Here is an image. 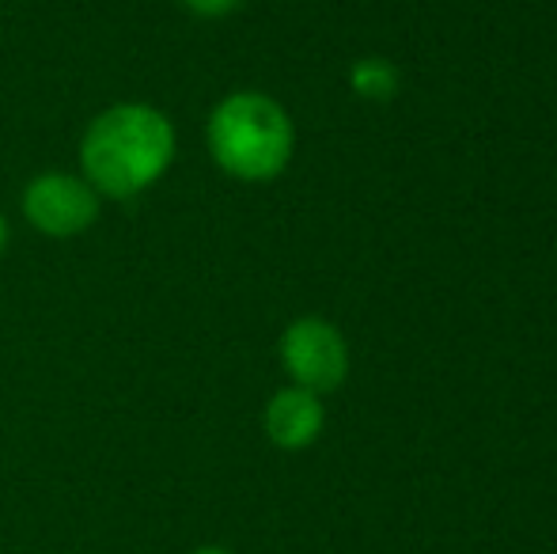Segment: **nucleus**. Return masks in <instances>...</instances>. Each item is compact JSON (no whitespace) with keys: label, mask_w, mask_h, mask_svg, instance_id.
<instances>
[{"label":"nucleus","mask_w":557,"mask_h":554,"mask_svg":"<svg viewBox=\"0 0 557 554\" xmlns=\"http://www.w3.org/2000/svg\"><path fill=\"white\" fill-rule=\"evenodd\" d=\"M178 4H183L186 12L201 15V20H221V15L235 12L243 0H178Z\"/></svg>","instance_id":"nucleus-7"},{"label":"nucleus","mask_w":557,"mask_h":554,"mask_svg":"<svg viewBox=\"0 0 557 554\" xmlns=\"http://www.w3.org/2000/svg\"><path fill=\"white\" fill-rule=\"evenodd\" d=\"M23 217L50 239H73L99 221V194L69 171H42L23 190Z\"/></svg>","instance_id":"nucleus-4"},{"label":"nucleus","mask_w":557,"mask_h":554,"mask_svg":"<svg viewBox=\"0 0 557 554\" xmlns=\"http://www.w3.org/2000/svg\"><path fill=\"white\" fill-rule=\"evenodd\" d=\"M262 426L265 436L277 444L281 452H304L319 441L326 426V410H323V395L304 392V387H281L270 395L262 410Z\"/></svg>","instance_id":"nucleus-5"},{"label":"nucleus","mask_w":557,"mask_h":554,"mask_svg":"<svg viewBox=\"0 0 557 554\" xmlns=\"http://www.w3.org/2000/svg\"><path fill=\"white\" fill-rule=\"evenodd\" d=\"M277 354L285 372L293 377V387H304V392H337L349 377V346H345L342 331L319 316L288 323Z\"/></svg>","instance_id":"nucleus-3"},{"label":"nucleus","mask_w":557,"mask_h":554,"mask_svg":"<svg viewBox=\"0 0 557 554\" xmlns=\"http://www.w3.org/2000/svg\"><path fill=\"white\" fill-rule=\"evenodd\" d=\"M175 126L148 103H114L91 119L81 140V178L99 198H137L168 175Z\"/></svg>","instance_id":"nucleus-1"},{"label":"nucleus","mask_w":557,"mask_h":554,"mask_svg":"<svg viewBox=\"0 0 557 554\" xmlns=\"http://www.w3.org/2000/svg\"><path fill=\"white\" fill-rule=\"evenodd\" d=\"M352 88L364 99H391L398 88V73L380 58H364L352 65Z\"/></svg>","instance_id":"nucleus-6"},{"label":"nucleus","mask_w":557,"mask_h":554,"mask_svg":"<svg viewBox=\"0 0 557 554\" xmlns=\"http://www.w3.org/2000/svg\"><path fill=\"white\" fill-rule=\"evenodd\" d=\"M4 247H8V221H4V213H0V255H4Z\"/></svg>","instance_id":"nucleus-8"},{"label":"nucleus","mask_w":557,"mask_h":554,"mask_svg":"<svg viewBox=\"0 0 557 554\" xmlns=\"http://www.w3.org/2000/svg\"><path fill=\"white\" fill-rule=\"evenodd\" d=\"M194 554H232V551H224V547H198Z\"/></svg>","instance_id":"nucleus-9"},{"label":"nucleus","mask_w":557,"mask_h":554,"mask_svg":"<svg viewBox=\"0 0 557 554\" xmlns=\"http://www.w3.org/2000/svg\"><path fill=\"white\" fill-rule=\"evenodd\" d=\"M209 156L239 183H270L293 160L296 130L288 111L262 91H232L206 126Z\"/></svg>","instance_id":"nucleus-2"}]
</instances>
